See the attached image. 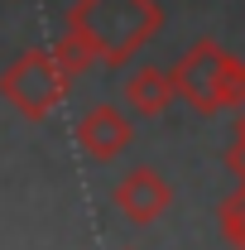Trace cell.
Instances as JSON below:
<instances>
[{"instance_id": "obj_8", "label": "cell", "mask_w": 245, "mask_h": 250, "mask_svg": "<svg viewBox=\"0 0 245 250\" xmlns=\"http://www.w3.org/2000/svg\"><path fill=\"white\" fill-rule=\"evenodd\" d=\"M226 106H245V58H231L226 77H221V92H216V111Z\"/></svg>"}, {"instance_id": "obj_5", "label": "cell", "mask_w": 245, "mask_h": 250, "mask_svg": "<svg viewBox=\"0 0 245 250\" xmlns=\"http://www.w3.org/2000/svg\"><path fill=\"white\" fill-rule=\"evenodd\" d=\"M173 96H178V82H173L168 67H135L125 77V106L140 111V116H149V121L173 106Z\"/></svg>"}, {"instance_id": "obj_3", "label": "cell", "mask_w": 245, "mask_h": 250, "mask_svg": "<svg viewBox=\"0 0 245 250\" xmlns=\"http://www.w3.org/2000/svg\"><path fill=\"white\" fill-rule=\"evenodd\" d=\"M231 58H236V53H231L226 43H216V39H197L183 58H178V67H173L178 96H183L187 106H197L202 116H212V111H216V92H221V77H226Z\"/></svg>"}, {"instance_id": "obj_7", "label": "cell", "mask_w": 245, "mask_h": 250, "mask_svg": "<svg viewBox=\"0 0 245 250\" xmlns=\"http://www.w3.org/2000/svg\"><path fill=\"white\" fill-rule=\"evenodd\" d=\"M48 48H53V58H58L62 67L72 72V77H82V72H92L96 62H101V53H96V43H92V39H87V34H82V29H72L67 20H62L58 39H53Z\"/></svg>"}, {"instance_id": "obj_6", "label": "cell", "mask_w": 245, "mask_h": 250, "mask_svg": "<svg viewBox=\"0 0 245 250\" xmlns=\"http://www.w3.org/2000/svg\"><path fill=\"white\" fill-rule=\"evenodd\" d=\"M116 202H121V212L130 221H154L168 202V188L154 168H130L121 178V188H116Z\"/></svg>"}, {"instance_id": "obj_4", "label": "cell", "mask_w": 245, "mask_h": 250, "mask_svg": "<svg viewBox=\"0 0 245 250\" xmlns=\"http://www.w3.org/2000/svg\"><path fill=\"white\" fill-rule=\"evenodd\" d=\"M77 145L87 149V159L96 164H111L116 154H125V145H130V121H125L121 106H92L82 121H77Z\"/></svg>"}, {"instance_id": "obj_2", "label": "cell", "mask_w": 245, "mask_h": 250, "mask_svg": "<svg viewBox=\"0 0 245 250\" xmlns=\"http://www.w3.org/2000/svg\"><path fill=\"white\" fill-rule=\"evenodd\" d=\"M72 92V72L53 58V48H24L20 58L0 72V96L24 116V121H48Z\"/></svg>"}, {"instance_id": "obj_10", "label": "cell", "mask_w": 245, "mask_h": 250, "mask_svg": "<svg viewBox=\"0 0 245 250\" xmlns=\"http://www.w3.org/2000/svg\"><path fill=\"white\" fill-rule=\"evenodd\" d=\"M226 164L236 168V178L245 183V140H236V145H231V154H226Z\"/></svg>"}, {"instance_id": "obj_11", "label": "cell", "mask_w": 245, "mask_h": 250, "mask_svg": "<svg viewBox=\"0 0 245 250\" xmlns=\"http://www.w3.org/2000/svg\"><path fill=\"white\" fill-rule=\"evenodd\" d=\"M236 140H245V106H241V121H236Z\"/></svg>"}, {"instance_id": "obj_9", "label": "cell", "mask_w": 245, "mask_h": 250, "mask_svg": "<svg viewBox=\"0 0 245 250\" xmlns=\"http://www.w3.org/2000/svg\"><path fill=\"white\" fill-rule=\"evenodd\" d=\"M221 221H226V236H231L236 246H245V192L221 207Z\"/></svg>"}, {"instance_id": "obj_1", "label": "cell", "mask_w": 245, "mask_h": 250, "mask_svg": "<svg viewBox=\"0 0 245 250\" xmlns=\"http://www.w3.org/2000/svg\"><path fill=\"white\" fill-rule=\"evenodd\" d=\"M67 24L96 43L106 67H125L144 43L159 39L163 10L159 0H72Z\"/></svg>"}]
</instances>
